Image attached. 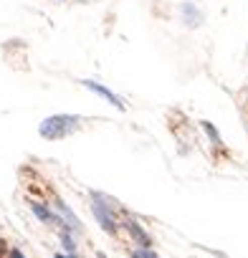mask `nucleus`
Instances as JSON below:
<instances>
[{
  "instance_id": "obj_1",
  "label": "nucleus",
  "mask_w": 248,
  "mask_h": 258,
  "mask_svg": "<svg viewBox=\"0 0 248 258\" xmlns=\"http://www.w3.org/2000/svg\"><path fill=\"white\" fill-rule=\"evenodd\" d=\"M84 126V116L79 114H51L38 124V135L46 142H61L71 135H76Z\"/></svg>"
},
{
  "instance_id": "obj_2",
  "label": "nucleus",
  "mask_w": 248,
  "mask_h": 258,
  "mask_svg": "<svg viewBox=\"0 0 248 258\" xmlns=\"http://www.w3.org/2000/svg\"><path fill=\"white\" fill-rule=\"evenodd\" d=\"M91 203H89V208H91V215L96 218V223H99V228L106 233V235H111V238H116L119 235V215H116V205L104 195V192H99V190H91Z\"/></svg>"
},
{
  "instance_id": "obj_3",
  "label": "nucleus",
  "mask_w": 248,
  "mask_h": 258,
  "mask_svg": "<svg viewBox=\"0 0 248 258\" xmlns=\"http://www.w3.org/2000/svg\"><path fill=\"white\" fill-rule=\"evenodd\" d=\"M51 208H53V213L58 215V228H66V230H71L74 235H81V233H84V225H81L79 215L71 210V205H69L66 200L53 198V200H51Z\"/></svg>"
},
{
  "instance_id": "obj_4",
  "label": "nucleus",
  "mask_w": 248,
  "mask_h": 258,
  "mask_svg": "<svg viewBox=\"0 0 248 258\" xmlns=\"http://www.w3.org/2000/svg\"><path fill=\"white\" fill-rule=\"evenodd\" d=\"M119 228L127 230V235L132 238V243H137L140 248H152V238H150V233H147L145 225H142L140 220H135L132 215H121V218H119Z\"/></svg>"
},
{
  "instance_id": "obj_5",
  "label": "nucleus",
  "mask_w": 248,
  "mask_h": 258,
  "mask_svg": "<svg viewBox=\"0 0 248 258\" xmlns=\"http://www.w3.org/2000/svg\"><path fill=\"white\" fill-rule=\"evenodd\" d=\"M28 208H31V213L36 215L38 223H43V225H48V228H58V215L53 213L51 203H43V200L31 198V200H28Z\"/></svg>"
},
{
  "instance_id": "obj_6",
  "label": "nucleus",
  "mask_w": 248,
  "mask_h": 258,
  "mask_svg": "<svg viewBox=\"0 0 248 258\" xmlns=\"http://www.w3.org/2000/svg\"><path fill=\"white\" fill-rule=\"evenodd\" d=\"M81 84H84V89L94 91V94H96V96H101V99H106V101H109V104H111L114 109L124 111V101H121V99H119V96H116V94H114L111 89H106L104 84H99V81H91V79H84Z\"/></svg>"
},
{
  "instance_id": "obj_7",
  "label": "nucleus",
  "mask_w": 248,
  "mask_h": 258,
  "mask_svg": "<svg viewBox=\"0 0 248 258\" xmlns=\"http://www.w3.org/2000/svg\"><path fill=\"white\" fill-rule=\"evenodd\" d=\"M56 230H58V240H61L64 253H69L71 258H79V245H76L74 233H71V230H66V228H56Z\"/></svg>"
},
{
  "instance_id": "obj_8",
  "label": "nucleus",
  "mask_w": 248,
  "mask_h": 258,
  "mask_svg": "<svg viewBox=\"0 0 248 258\" xmlns=\"http://www.w3.org/2000/svg\"><path fill=\"white\" fill-rule=\"evenodd\" d=\"M182 18H185V23H188L190 28H198V26L203 23V13H200L193 3H182Z\"/></svg>"
},
{
  "instance_id": "obj_9",
  "label": "nucleus",
  "mask_w": 248,
  "mask_h": 258,
  "mask_svg": "<svg viewBox=\"0 0 248 258\" xmlns=\"http://www.w3.org/2000/svg\"><path fill=\"white\" fill-rule=\"evenodd\" d=\"M200 126H203V132L208 135V140H210V145H213V147H223L220 132H218V126H215L213 121H200Z\"/></svg>"
},
{
  "instance_id": "obj_10",
  "label": "nucleus",
  "mask_w": 248,
  "mask_h": 258,
  "mask_svg": "<svg viewBox=\"0 0 248 258\" xmlns=\"http://www.w3.org/2000/svg\"><path fill=\"white\" fill-rule=\"evenodd\" d=\"M137 253H140L142 258H160V255H157L152 248H137Z\"/></svg>"
},
{
  "instance_id": "obj_11",
  "label": "nucleus",
  "mask_w": 248,
  "mask_h": 258,
  "mask_svg": "<svg viewBox=\"0 0 248 258\" xmlns=\"http://www.w3.org/2000/svg\"><path fill=\"white\" fill-rule=\"evenodd\" d=\"M6 255H8V258H28L21 248H8V253H6Z\"/></svg>"
},
{
  "instance_id": "obj_12",
  "label": "nucleus",
  "mask_w": 248,
  "mask_h": 258,
  "mask_svg": "<svg viewBox=\"0 0 248 258\" xmlns=\"http://www.w3.org/2000/svg\"><path fill=\"white\" fill-rule=\"evenodd\" d=\"M53 258H71V255H69V253H64V250H61V253H56V255H53Z\"/></svg>"
},
{
  "instance_id": "obj_13",
  "label": "nucleus",
  "mask_w": 248,
  "mask_h": 258,
  "mask_svg": "<svg viewBox=\"0 0 248 258\" xmlns=\"http://www.w3.org/2000/svg\"><path fill=\"white\" fill-rule=\"evenodd\" d=\"M130 255H132V258H142V255H140V253H137V250H132V253H130Z\"/></svg>"
},
{
  "instance_id": "obj_14",
  "label": "nucleus",
  "mask_w": 248,
  "mask_h": 258,
  "mask_svg": "<svg viewBox=\"0 0 248 258\" xmlns=\"http://www.w3.org/2000/svg\"><path fill=\"white\" fill-rule=\"evenodd\" d=\"M96 258H109V255H104V253H96Z\"/></svg>"
}]
</instances>
